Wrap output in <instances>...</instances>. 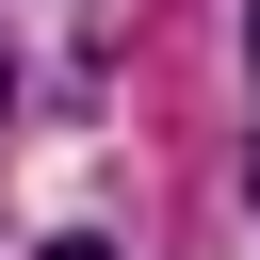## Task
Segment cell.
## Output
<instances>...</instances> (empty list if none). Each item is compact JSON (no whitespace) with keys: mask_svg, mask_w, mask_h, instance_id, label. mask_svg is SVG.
Returning <instances> with one entry per match:
<instances>
[{"mask_svg":"<svg viewBox=\"0 0 260 260\" xmlns=\"http://www.w3.org/2000/svg\"><path fill=\"white\" fill-rule=\"evenodd\" d=\"M49 260H114V244H49Z\"/></svg>","mask_w":260,"mask_h":260,"instance_id":"6da1fadb","label":"cell"},{"mask_svg":"<svg viewBox=\"0 0 260 260\" xmlns=\"http://www.w3.org/2000/svg\"><path fill=\"white\" fill-rule=\"evenodd\" d=\"M244 49H260V32H244Z\"/></svg>","mask_w":260,"mask_h":260,"instance_id":"7a4b0ae2","label":"cell"}]
</instances>
